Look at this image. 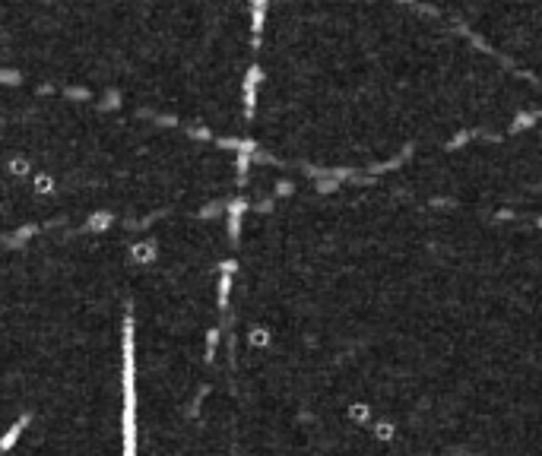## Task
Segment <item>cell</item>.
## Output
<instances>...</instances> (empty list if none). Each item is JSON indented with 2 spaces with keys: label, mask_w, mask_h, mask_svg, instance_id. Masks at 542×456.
Returning <instances> with one entry per match:
<instances>
[{
  "label": "cell",
  "mask_w": 542,
  "mask_h": 456,
  "mask_svg": "<svg viewBox=\"0 0 542 456\" xmlns=\"http://www.w3.org/2000/svg\"><path fill=\"white\" fill-rule=\"evenodd\" d=\"M0 83H7V86H20L22 76L16 70H0Z\"/></svg>",
  "instance_id": "1"
}]
</instances>
